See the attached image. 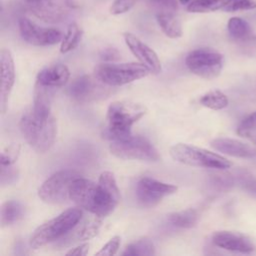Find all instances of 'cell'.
I'll use <instances>...</instances> for the list:
<instances>
[{
  "label": "cell",
  "mask_w": 256,
  "mask_h": 256,
  "mask_svg": "<svg viewBox=\"0 0 256 256\" xmlns=\"http://www.w3.org/2000/svg\"><path fill=\"white\" fill-rule=\"evenodd\" d=\"M69 199L78 207L104 218L118 205L120 191L113 173L104 171L97 184L81 176L75 178L70 185Z\"/></svg>",
  "instance_id": "cell-1"
},
{
  "label": "cell",
  "mask_w": 256,
  "mask_h": 256,
  "mask_svg": "<svg viewBox=\"0 0 256 256\" xmlns=\"http://www.w3.org/2000/svg\"><path fill=\"white\" fill-rule=\"evenodd\" d=\"M146 107L130 102L115 101L107 109V126L102 135L110 141L122 140L131 136V127L146 114Z\"/></svg>",
  "instance_id": "cell-2"
},
{
  "label": "cell",
  "mask_w": 256,
  "mask_h": 256,
  "mask_svg": "<svg viewBox=\"0 0 256 256\" xmlns=\"http://www.w3.org/2000/svg\"><path fill=\"white\" fill-rule=\"evenodd\" d=\"M19 128L26 142L36 152H47L55 142L57 124L52 115L47 119H39L34 115L31 109L22 115Z\"/></svg>",
  "instance_id": "cell-3"
},
{
  "label": "cell",
  "mask_w": 256,
  "mask_h": 256,
  "mask_svg": "<svg viewBox=\"0 0 256 256\" xmlns=\"http://www.w3.org/2000/svg\"><path fill=\"white\" fill-rule=\"evenodd\" d=\"M82 214L80 207L69 208L58 216L44 222L33 231L29 239L30 247L38 249L50 242L64 237L80 222Z\"/></svg>",
  "instance_id": "cell-4"
},
{
  "label": "cell",
  "mask_w": 256,
  "mask_h": 256,
  "mask_svg": "<svg viewBox=\"0 0 256 256\" xmlns=\"http://www.w3.org/2000/svg\"><path fill=\"white\" fill-rule=\"evenodd\" d=\"M170 155L175 161L188 166L221 170L232 166V163L227 158L209 150L186 143H177L173 145L170 148Z\"/></svg>",
  "instance_id": "cell-5"
},
{
  "label": "cell",
  "mask_w": 256,
  "mask_h": 256,
  "mask_svg": "<svg viewBox=\"0 0 256 256\" xmlns=\"http://www.w3.org/2000/svg\"><path fill=\"white\" fill-rule=\"evenodd\" d=\"M150 70L142 63H103L95 67L94 75L110 87L122 86L147 76Z\"/></svg>",
  "instance_id": "cell-6"
},
{
  "label": "cell",
  "mask_w": 256,
  "mask_h": 256,
  "mask_svg": "<svg viewBox=\"0 0 256 256\" xmlns=\"http://www.w3.org/2000/svg\"><path fill=\"white\" fill-rule=\"evenodd\" d=\"M109 150L112 155L124 160L158 161L160 155L154 145L142 136H129L122 140L111 141Z\"/></svg>",
  "instance_id": "cell-7"
},
{
  "label": "cell",
  "mask_w": 256,
  "mask_h": 256,
  "mask_svg": "<svg viewBox=\"0 0 256 256\" xmlns=\"http://www.w3.org/2000/svg\"><path fill=\"white\" fill-rule=\"evenodd\" d=\"M79 173L74 170H60L49 176L39 187V198L51 205L63 204L69 198V190L72 181L79 177Z\"/></svg>",
  "instance_id": "cell-8"
},
{
  "label": "cell",
  "mask_w": 256,
  "mask_h": 256,
  "mask_svg": "<svg viewBox=\"0 0 256 256\" xmlns=\"http://www.w3.org/2000/svg\"><path fill=\"white\" fill-rule=\"evenodd\" d=\"M187 68L195 75L211 80L216 78L223 67V55L217 51L200 48L191 51L185 59Z\"/></svg>",
  "instance_id": "cell-9"
},
{
  "label": "cell",
  "mask_w": 256,
  "mask_h": 256,
  "mask_svg": "<svg viewBox=\"0 0 256 256\" xmlns=\"http://www.w3.org/2000/svg\"><path fill=\"white\" fill-rule=\"evenodd\" d=\"M67 93L73 100L87 103L106 97L111 93V90L95 75H82L72 81Z\"/></svg>",
  "instance_id": "cell-10"
},
{
  "label": "cell",
  "mask_w": 256,
  "mask_h": 256,
  "mask_svg": "<svg viewBox=\"0 0 256 256\" xmlns=\"http://www.w3.org/2000/svg\"><path fill=\"white\" fill-rule=\"evenodd\" d=\"M177 186L164 183L150 177L140 178L135 186V196L139 204L144 207L156 206L165 196L174 194Z\"/></svg>",
  "instance_id": "cell-11"
},
{
  "label": "cell",
  "mask_w": 256,
  "mask_h": 256,
  "mask_svg": "<svg viewBox=\"0 0 256 256\" xmlns=\"http://www.w3.org/2000/svg\"><path fill=\"white\" fill-rule=\"evenodd\" d=\"M21 37L34 46H51L62 41L63 34L56 28L41 27L29 18L21 17L18 20Z\"/></svg>",
  "instance_id": "cell-12"
},
{
  "label": "cell",
  "mask_w": 256,
  "mask_h": 256,
  "mask_svg": "<svg viewBox=\"0 0 256 256\" xmlns=\"http://www.w3.org/2000/svg\"><path fill=\"white\" fill-rule=\"evenodd\" d=\"M75 7L72 0H40L27 6L36 18L46 23L64 21Z\"/></svg>",
  "instance_id": "cell-13"
},
{
  "label": "cell",
  "mask_w": 256,
  "mask_h": 256,
  "mask_svg": "<svg viewBox=\"0 0 256 256\" xmlns=\"http://www.w3.org/2000/svg\"><path fill=\"white\" fill-rule=\"evenodd\" d=\"M124 41L132 54L145 65L150 72L158 74L161 72V63L156 54V52L150 48L147 44L141 41L137 36L130 32H125L123 34Z\"/></svg>",
  "instance_id": "cell-14"
},
{
  "label": "cell",
  "mask_w": 256,
  "mask_h": 256,
  "mask_svg": "<svg viewBox=\"0 0 256 256\" xmlns=\"http://www.w3.org/2000/svg\"><path fill=\"white\" fill-rule=\"evenodd\" d=\"M212 242L222 249L250 254L254 252L255 245L247 236L232 231H217L212 235Z\"/></svg>",
  "instance_id": "cell-15"
},
{
  "label": "cell",
  "mask_w": 256,
  "mask_h": 256,
  "mask_svg": "<svg viewBox=\"0 0 256 256\" xmlns=\"http://www.w3.org/2000/svg\"><path fill=\"white\" fill-rule=\"evenodd\" d=\"M1 65V89H0V108L1 112L5 113L9 95L15 83V66L13 57L8 49H1L0 52Z\"/></svg>",
  "instance_id": "cell-16"
},
{
  "label": "cell",
  "mask_w": 256,
  "mask_h": 256,
  "mask_svg": "<svg viewBox=\"0 0 256 256\" xmlns=\"http://www.w3.org/2000/svg\"><path fill=\"white\" fill-rule=\"evenodd\" d=\"M211 146L215 150L233 157L256 160V147L237 139L216 138L211 141Z\"/></svg>",
  "instance_id": "cell-17"
},
{
  "label": "cell",
  "mask_w": 256,
  "mask_h": 256,
  "mask_svg": "<svg viewBox=\"0 0 256 256\" xmlns=\"http://www.w3.org/2000/svg\"><path fill=\"white\" fill-rule=\"evenodd\" d=\"M102 225V217L95 215L92 219L84 222L82 225L78 226V224L73 228L74 231L72 230L66 234L64 237L61 238L60 244L62 246L70 245L74 242H80V241H86L89 239L94 238Z\"/></svg>",
  "instance_id": "cell-18"
},
{
  "label": "cell",
  "mask_w": 256,
  "mask_h": 256,
  "mask_svg": "<svg viewBox=\"0 0 256 256\" xmlns=\"http://www.w3.org/2000/svg\"><path fill=\"white\" fill-rule=\"evenodd\" d=\"M69 78L70 71L68 67L59 63L39 71L36 77V82L50 88H57L66 85Z\"/></svg>",
  "instance_id": "cell-19"
},
{
  "label": "cell",
  "mask_w": 256,
  "mask_h": 256,
  "mask_svg": "<svg viewBox=\"0 0 256 256\" xmlns=\"http://www.w3.org/2000/svg\"><path fill=\"white\" fill-rule=\"evenodd\" d=\"M51 89L52 88L41 85L37 82L35 84L32 111L39 119H47L51 115Z\"/></svg>",
  "instance_id": "cell-20"
},
{
  "label": "cell",
  "mask_w": 256,
  "mask_h": 256,
  "mask_svg": "<svg viewBox=\"0 0 256 256\" xmlns=\"http://www.w3.org/2000/svg\"><path fill=\"white\" fill-rule=\"evenodd\" d=\"M156 21L167 37L177 39L182 36V25L174 12H157Z\"/></svg>",
  "instance_id": "cell-21"
},
{
  "label": "cell",
  "mask_w": 256,
  "mask_h": 256,
  "mask_svg": "<svg viewBox=\"0 0 256 256\" xmlns=\"http://www.w3.org/2000/svg\"><path fill=\"white\" fill-rule=\"evenodd\" d=\"M25 214V207L23 204L16 200H8L1 206V224L2 226H10Z\"/></svg>",
  "instance_id": "cell-22"
},
{
  "label": "cell",
  "mask_w": 256,
  "mask_h": 256,
  "mask_svg": "<svg viewBox=\"0 0 256 256\" xmlns=\"http://www.w3.org/2000/svg\"><path fill=\"white\" fill-rule=\"evenodd\" d=\"M199 220V213L193 208L177 211L167 216V221L174 227L189 229L194 227Z\"/></svg>",
  "instance_id": "cell-23"
},
{
  "label": "cell",
  "mask_w": 256,
  "mask_h": 256,
  "mask_svg": "<svg viewBox=\"0 0 256 256\" xmlns=\"http://www.w3.org/2000/svg\"><path fill=\"white\" fill-rule=\"evenodd\" d=\"M83 36V31L79 27V25L75 22L71 23L65 35L63 36V39L61 41L60 45V52L61 53H68L72 50H74L80 43Z\"/></svg>",
  "instance_id": "cell-24"
},
{
  "label": "cell",
  "mask_w": 256,
  "mask_h": 256,
  "mask_svg": "<svg viewBox=\"0 0 256 256\" xmlns=\"http://www.w3.org/2000/svg\"><path fill=\"white\" fill-rule=\"evenodd\" d=\"M155 254V246L153 242L147 238H141L128 246H126L125 250L122 252L124 256H135V255H143V256H151Z\"/></svg>",
  "instance_id": "cell-25"
},
{
  "label": "cell",
  "mask_w": 256,
  "mask_h": 256,
  "mask_svg": "<svg viewBox=\"0 0 256 256\" xmlns=\"http://www.w3.org/2000/svg\"><path fill=\"white\" fill-rule=\"evenodd\" d=\"M200 103L209 109L221 110L228 106V98L220 90H212L200 98Z\"/></svg>",
  "instance_id": "cell-26"
},
{
  "label": "cell",
  "mask_w": 256,
  "mask_h": 256,
  "mask_svg": "<svg viewBox=\"0 0 256 256\" xmlns=\"http://www.w3.org/2000/svg\"><path fill=\"white\" fill-rule=\"evenodd\" d=\"M227 0H194L187 6V11L191 13H207L221 10Z\"/></svg>",
  "instance_id": "cell-27"
},
{
  "label": "cell",
  "mask_w": 256,
  "mask_h": 256,
  "mask_svg": "<svg viewBox=\"0 0 256 256\" xmlns=\"http://www.w3.org/2000/svg\"><path fill=\"white\" fill-rule=\"evenodd\" d=\"M227 29L234 39H245L251 34L250 25L239 17H232L227 23Z\"/></svg>",
  "instance_id": "cell-28"
},
{
  "label": "cell",
  "mask_w": 256,
  "mask_h": 256,
  "mask_svg": "<svg viewBox=\"0 0 256 256\" xmlns=\"http://www.w3.org/2000/svg\"><path fill=\"white\" fill-rule=\"evenodd\" d=\"M254 8H256V0H227L221 10L225 12H236Z\"/></svg>",
  "instance_id": "cell-29"
},
{
  "label": "cell",
  "mask_w": 256,
  "mask_h": 256,
  "mask_svg": "<svg viewBox=\"0 0 256 256\" xmlns=\"http://www.w3.org/2000/svg\"><path fill=\"white\" fill-rule=\"evenodd\" d=\"M20 145L18 143H13L8 145L2 152H1V159L0 165H13L19 155H20Z\"/></svg>",
  "instance_id": "cell-30"
},
{
  "label": "cell",
  "mask_w": 256,
  "mask_h": 256,
  "mask_svg": "<svg viewBox=\"0 0 256 256\" xmlns=\"http://www.w3.org/2000/svg\"><path fill=\"white\" fill-rule=\"evenodd\" d=\"M19 176L18 169L13 165H1L0 182L3 186L14 184Z\"/></svg>",
  "instance_id": "cell-31"
},
{
  "label": "cell",
  "mask_w": 256,
  "mask_h": 256,
  "mask_svg": "<svg viewBox=\"0 0 256 256\" xmlns=\"http://www.w3.org/2000/svg\"><path fill=\"white\" fill-rule=\"evenodd\" d=\"M157 12H175L178 9V0H145Z\"/></svg>",
  "instance_id": "cell-32"
},
{
  "label": "cell",
  "mask_w": 256,
  "mask_h": 256,
  "mask_svg": "<svg viewBox=\"0 0 256 256\" xmlns=\"http://www.w3.org/2000/svg\"><path fill=\"white\" fill-rule=\"evenodd\" d=\"M256 131V111L245 117L237 128V133L243 137Z\"/></svg>",
  "instance_id": "cell-33"
},
{
  "label": "cell",
  "mask_w": 256,
  "mask_h": 256,
  "mask_svg": "<svg viewBox=\"0 0 256 256\" xmlns=\"http://www.w3.org/2000/svg\"><path fill=\"white\" fill-rule=\"evenodd\" d=\"M138 0H114L109 8L112 15H120L131 10Z\"/></svg>",
  "instance_id": "cell-34"
},
{
  "label": "cell",
  "mask_w": 256,
  "mask_h": 256,
  "mask_svg": "<svg viewBox=\"0 0 256 256\" xmlns=\"http://www.w3.org/2000/svg\"><path fill=\"white\" fill-rule=\"evenodd\" d=\"M120 237L114 236L112 237L97 253L98 256H112L115 255L119 249L120 246Z\"/></svg>",
  "instance_id": "cell-35"
},
{
  "label": "cell",
  "mask_w": 256,
  "mask_h": 256,
  "mask_svg": "<svg viewBox=\"0 0 256 256\" xmlns=\"http://www.w3.org/2000/svg\"><path fill=\"white\" fill-rule=\"evenodd\" d=\"M100 57L106 61H114L120 58V54L115 48H106L101 52Z\"/></svg>",
  "instance_id": "cell-36"
},
{
  "label": "cell",
  "mask_w": 256,
  "mask_h": 256,
  "mask_svg": "<svg viewBox=\"0 0 256 256\" xmlns=\"http://www.w3.org/2000/svg\"><path fill=\"white\" fill-rule=\"evenodd\" d=\"M89 250V244L88 243H82L77 247H74L70 249L66 255H72V256H84L87 255Z\"/></svg>",
  "instance_id": "cell-37"
},
{
  "label": "cell",
  "mask_w": 256,
  "mask_h": 256,
  "mask_svg": "<svg viewBox=\"0 0 256 256\" xmlns=\"http://www.w3.org/2000/svg\"><path fill=\"white\" fill-rule=\"evenodd\" d=\"M22 3H24L26 6H29V5H31V4H34V3H36V2H38V1H40V0H20Z\"/></svg>",
  "instance_id": "cell-38"
},
{
  "label": "cell",
  "mask_w": 256,
  "mask_h": 256,
  "mask_svg": "<svg viewBox=\"0 0 256 256\" xmlns=\"http://www.w3.org/2000/svg\"><path fill=\"white\" fill-rule=\"evenodd\" d=\"M178 1H179L181 4L184 5V4H189L190 2H192V1H194V0H178Z\"/></svg>",
  "instance_id": "cell-39"
}]
</instances>
